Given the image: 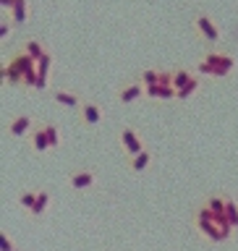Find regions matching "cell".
Instances as JSON below:
<instances>
[{"label":"cell","instance_id":"cell-3","mask_svg":"<svg viewBox=\"0 0 238 251\" xmlns=\"http://www.w3.org/2000/svg\"><path fill=\"white\" fill-rule=\"evenodd\" d=\"M173 86H176V92H178V100L184 102V100L194 97V94L199 92L202 81H199V76H196L191 68L181 66V68H173Z\"/></svg>","mask_w":238,"mask_h":251},{"label":"cell","instance_id":"cell-1","mask_svg":"<svg viewBox=\"0 0 238 251\" xmlns=\"http://www.w3.org/2000/svg\"><path fill=\"white\" fill-rule=\"evenodd\" d=\"M188 223H191V227L196 230V235H199L202 241L212 243V246H220V243L233 241L236 233H238V230H233V225L228 223L225 217L215 215V212H212L204 201L196 204V207L191 209V215H188Z\"/></svg>","mask_w":238,"mask_h":251},{"label":"cell","instance_id":"cell-6","mask_svg":"<svg viewBox=\"0 0 238 251\" xmlns=\"http://www.w3.org/2000/svg\"><path fill=\"white\" fill-rule=\"evenodd\" d=\"M144 97H147V86L141 84V78H129V81H123L115 92V100L121 102V105H133V102H139Z\"/></svg>","mask_w":238,"mask_h":251},{"label":"cell","instance_id":"cell-4","mask_svg":"<svg viewBox=\"0 0 238 251\" xmlns=\"http://www.w3.org/2000/svg\"><path fill=\"white\" fill-rule=\"evenodd\" d=\"M194 29L210 47H220V42H223V31L217 29V24H215V19H212L210 13H204V11L196 13L194 16Z\"/></svg>","mask_w":238,"mask_h":251},{"label":"cell","instance_id":"cell-12","mask_svg":"<svg viewBox=\"0 0 238 251\" xmlns=\"http://www.w3.org/2000/svg\"><path fill=\"white\" fill-rule=\"evenodd\" d=\"M29 149L31 152H37V154H47L50 152V139H47V133H45V126L39 123V126H34V131L29 133Z\"/></svg>","mask_w":238,"mask_h":251},{"label":"cell","instance_id":"cell-15","mask_svg":"<svg viewBox=\"0 0 238 251\" xmlns=\"http://www.w3.org/2000/svg\"><path fill=\"white\" fill-rule=\"evenodd\" d=\"M19 50H24L26 55H31L34 60H39V58H42V55L47 52V47H45V42H42V39H37V37H26V39L21 42V47H19Z\"/></svg>","mask_w":238,"mask_h":251},{"label":"cell","instance_id":"cell-23","mask_svg":"<svg viewBox=\"0 0 238 251\" xmlns=\"http://www.w3.org/2000/svg\"><path fill=\"white\" fill-rule=\"evenodd\" d=\"M0 5H3V8H5V11H11V8L16 5V0H0Z\"/></svg>","mask_w":238,"mask_h":251},{"label":"cell","instance_id":"cell-24","mask_svg":"<svg viewBox=\"0 0 238 251\" xmlns=\"http://www.w3.org/2000/svg\"><path fill=\"white\" fill-rule=\"evenodd\" d=\"M19 251H21V249H19Z\"/></svg>","mask_w":238,"mask_h":251},{"label":"cell","instance_id":"cell-2","mask_svg":"<svg viewBox=\"0 0 238 251\" xmlns=\"http://www.w3.org/2000/svg\"><path fill=\"white\" fill-rule=\"evenodd\" d=\"M196 74L210 76V78H228V76L236 74V58L231 52L220 50V47H210V50L196 60Z\"/></svg>","mask_w":238,"mask_h":251},{"label":"cell","instance_id":"cell-14","mask_svg":"<svg viewBox=\"0 0 238 251\" xmlns=\"http://www.w3.org/2000/svg\"><path fill=\"white\" fill-rule=\"evenodd\" d=\"M50 68H53V52L47 50L42 58L37 60V89H45L47 78H50Z\"/></svg>","mask_w":238,"mask_h":251},{"label":"cell","instance_id":"cell-9","mask_svg":"<svg viewBox=\"0 0 238 251\" xmlns=\"http://www.w3.org/2000/svg\"><path fill=\"white\" fill-rule=\"evenodd\" d=\"M34 131V118L26 115V113H19L8 121V133L13 139H29V133Z\"/></svg>","mask_w":238,"mask_h":251},{"label":"cell","instance_id":"cell-19","mask_svg":"<svg viewBox=\"0 0 238 251\" xmlns=\"http://www.w3.org/2000/svg\"><path fill=\"white\" fill-rule=\"evenodd\" d=\"M42 126H45L47 139H50V147H53V149H55V147H60V128H58V126H55L53 121H45Z\"/></svg>","mask_w":238,"mask_h":251},{"label":"cell","instance_id":"cell-10","mask_svg":"<svg viewBox=\"0 0 238 251\" xmlns=\"http://www.w3.org/2000/svg\"><path fill=\"white\" fill-rule=\"evenodd\" d=\"M152 162H155V152L147 147V149H141L139 154H133V157L126 160V170H129L131 176H139V173H144V170L152 168Z\"/></svg>","mask_w":238,"mask_h":251},{"label":"cell","instance_id":"cell-22","mask_svg":"<svg viewBox=\"0 0 238 251\" xmlns=\"http://www.w3.org/2000/svg\"><path fill=\"white\" fill-rule=\"evenodd\" d=\"M16 26V24L11 21V19H5L3 24H0V39H8V37H11V29Z\"/></svg>","mask_w":238,"mask_h":251},{"label":"cell","instance_id":"cell-17","mask_svg":"<svg viewBox=\"0 0 238 251\" xmlns=\"http://www.w3.org/2000/svg\"><path fill=\"white\" fill-rule=\"evenodd\" d=\"M37 191L39 188H21V194H19V207L26 217H29L31 207H34V201H37Z\"/></svg>","mask_w":238,"mask_h":251},{"label":"cell","instance_id":"cell-16","mask_svg":"<svg viewBox=\"0 0 238 251\" xmlns=\"http://www.w3.org/2000/svg\"><path fill=\"white\" fill-rule=\"evenodd\" d=\"M8 19H11L16 26L26 24V19H29V0H16V5L8 11Z\"/></svg>","mask_w":238,"mask_h":251},{"label":"cell","instance_id":"cell-13","mask_svg":"<svg viewBox=\"0 0 238 251\" xmlns=\"http://www.w3.org/2000/svg\"><path fill=\"white\" fill-rule=\"evenodd\" d=\"M50 201H53V194L47 191V188H39V191H37V201H34V207H31L29 217H31V220L45 217V215H47V209H50Z\"/></svg>","mask_w":238,"mask_h":251},{"label":"cell","instance_id":"cell-21","mask_svg":"<svg viewBox=\"0 0 238 251\" xmlns=\"http://www.w3.org/2000/svg\"><path fill=\"white\" fill-rule=\"evenodd\" d=\"M0 251H19L13 246V241H11V235H8V233H0Z\"/></svg>","mask_w":238,"mask_h":251},{"label":"cell","instance_id":"cell-7","mask_svg":"<svg viewBox=\"0 0 238 251\" xmlns=\"http://www.w3.org/2000/svg\"><path fill=\"white\" fill-rule=\"evenodd\" d=\"M76 113H79V123L86 126L89 131L97 128V126L102 123V118H105V113H102V107H100L94 100H84L81 105H79Z\"/></svg>","mask_w":238,"mask_h":251},{"label":"cell","instance_id":"cell-5","mask_svg":"<svg viewBox=\"0 0 238 251\" xmlns=\"http://www.w3.org/2000/svg\"><path fill=\"white\" fill-rule=\"evenodd\" d=\"M118 144H121V152H123L126 160L133 157V154H139L141 149H147L141 133L136 128H131V126H123V128H121V133H118Z\"/></svg>","mask_w":238,"mask_h":251},{"label":"cell","instance_id":"cell-11","mask_svg":"<svg viewBox=\"0 0 238 251\" xmlns=\"http://www.w3.org/2000/svg\"><path fill=\"white\" fill-rule=\"evenodd\" d=\"M50 97L55 105H60V107H68V110H79V105H81V94L74 92V89H66V86H58V89H53L50 92Z\"/></svg>","mask_w":238,"mask_h":251},{"label":"cell","instance_id":"cell-8","mask_svg":"<svg viewBox=\"0 0 238 251\" xmlns=\"http://www.w3.org/2000/svg\"><path fill=\"white\" fill-rule=\"evenodd\" d=\"M97 170L94 168H76L68 173V186L74 188V191H89V188H94V183H97Z\"/></svg>","mask_w":238,"mask_h":251},{"label":"cell","instance_id":"cell-20","mask_svg":"<svg viewBox=\"0 0 238 251\" xmlns=\"http://www.w3.org/2000/svg\"><path fill=\"white\" fill-rule=\"evenodd\" d=\"M139 78H141V84H144V86L160 84V68H144L139 74Z\"/></svg>","mask_w":238,"mask_h":251},{"label":"cell","instance_id":"cell-18","mask_svg":"<svg viewBox=\"0 0 238 251\" xmlns=\"http://www.w3.org/2000/svg\"><path fill=\"white\" fill-rule=\"evenodd\" d=\"M225 220L233 225V230H238V199L231 194H225Z\"/></svg>","mask_w":238,"mask_h":251}]
</instances>
